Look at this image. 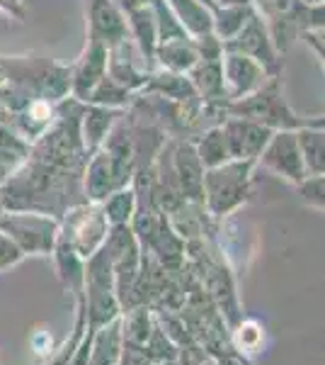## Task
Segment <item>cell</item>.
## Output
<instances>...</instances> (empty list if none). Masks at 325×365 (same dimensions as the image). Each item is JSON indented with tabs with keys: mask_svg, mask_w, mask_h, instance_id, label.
<instances>
[{
	"mask_svg": "<svg viewBox=\"0 0 325 365\" xmlns=\"http://www.w3.org/2000/svg\"><path fill=\"white\" fill-rule=\"evenodd\" d=\"M0 10L5 15H13L17 20L25 17V8H22V0H0Z\"/></svg>",
	"mask_w": 325,
	"mask_h": 365,
	"instance_id": "e0dca14e",
	"label": "cell"
},
{
	"mask_svg": "<svg viewBox=\"0 0 325 365\" xmlns=\"http://www.w3.org/2000/svg\"><path fill=\"white\" fill-rule=\"evenodd\" d=\"M260 156H262L265 166L272 168L275 173L284 175L287 180L301 182L309 175L304 166V158H301V151H299L297 132H292V129H282L279 134L270 137V141L265 144Z\"/></svg>",
	"mask_w": 325,
	"mask_h": 365,
	"instance_id": "3957f363",
	"label": "cell"
},
{
	"mask_svg": "<svg viewBox=\"0 0 325 365\" xmlns=\"http://www.w3.org/2000/svg\"><path fill=\"white\" fill-rule=\"evenodd\" d=\"M122 319H112L102 324L97 331L95 344L90 346L87 353V365H117L119 361V341H122Z\"/></svg>",
	"mask_w": 325,
	"mask_h": 365,
	"instance_id": "9c48e42d",
	"label": "cell"
},
{
	"mask_svg": "<svg viewBox=\"0 0 325 365\" xmlns=\"http://www.w3.org/2000/svg\"><path fill=\"white\" fill-rule=\"evenodd\" d=\"M136 207V195L134 190H117L114 195H110V200L105 202V220L114 227H124L134 215Z\"/></svg>",
	"mask_w": 325,
	"mask_h": 365,
	"instance_id": "5bb4252c",
	"label": "cell"
},
{
	"mask_svg": "<svg viewBox=\"0 0 325 365\" xmlns=\"http://www.w3.org/2000/svg\"><path fill=\"white\" fill-rule=\"evenodd\" d=\"M78 215H80L78 225L70 232V239H63V241L85 261V258H90L92 253L105 244V239H107V220H105L102 212L87 210V207L78 210Z\"/></svg>",
	"mask_w": 325,
	"mask_h": 365,
	"instance_id": "52a82bcc",
	"label": "cell"
},
{
	"mask_svg": "<svg viewBox=\"0 0 325 365\" xmlns=\"http://www.w3.org/2000/svg\"><path fill=\"white\" fill-rule=\"evenodd\" d=\"M105 71H107V46L100 44L97 39L90 42V49L82 56L80 68L75 71V76L70 78V88L80 100H87L90 93L95 91V86L105 78Z\"/></svg>",
	"mask_w": 325,
	"mask_h": 365,
	"instance_id": "ba28073f",
	"label": "cell"
},
{
	"mask_svg": "<svg viewBox=\"0 0 325 365\" xmlns=\"http://www.w3.org/2000/svg\"><path fill=\"white\" fill-rule=\"evenodd\" d=\"M299 187L304 202H309L316 210H323V175H306L299 182Z\"/></svg>",
	"mask_w": 325,
	"mask_h": 365,
	"instance_id": "9a60e30c",
	"label": "cell"
},
{
	"mask_svg": "<svg viewBox=\"0 0 325 365\" xmlns=\"http://www.w3.org/2000/svg\"><path fill=\"white\" fill-rule=\"evenodd\" d=\"M252 161H226L216 168H209L202 175V195L211 215L221 217L245 202L247 197V173Z\"/></svg>",
	"mask_w": 325,
	"mask_h": 365,
	"instance_id": "6da1fadb",
	"label": "cell"
},
{
	"mask_svg": "<svg viewBox=\"0 0 325 365\" xmlns=\"http://www.w3.org/2000/svg\"><path fill=\"white\" fill-rule=\"evenodd\" d=\"M197 156H199V163L206 168H216V166H221V163L230 161L228 144H226V137H223L221 127L209 129V132L204 134V139L199 141V146H197Z\"/></svg>",
	"mask_w": 325,
	"mask_h": 365,
	"instance_id": "7c38bea8",
	"label": "cell"
},
{
	"mask_svg": "<svg viewBox=\"0 0 325 365\" xmlns=\"http://www.w3.org/2000/svg\"><path fill=\"white\" fill-rule=\"evenodd\" d=\"M114 122V113L107 108H95L90 113H85V120H82V137H85V146L87 149H95V146L107 137V129Z\"/></svg>",
	"mask_w": 325,
	"mask_h": 365,
	"instance_id": "4fadbf2b",
	"label": "cell"
},
{
	"mask_svg": "<svg viewBox=\"0 0 325 365\" xmlns=\"http://www.w3.org/2000/svg\"><path fill=\"white\" fill-rule=\"evenodd\" d=\"M223 5H245L247 0H221Z\"/></svg>",
	"mask_w": 325,
	"mask_h": 365,
	"instance_id": "d6986e66",
	"label": "cell"
},
{
	"mask_svg": "<svg viewBox=\"0 0 325 365\" xmlns=\"http://www.w3.org/2000/svg\"><path fill=\"white\" fill-rule=\"evenodd\" d=\"M299 151L309 175H323V132L321 127H304L297 132Z\"/></svg>",
	"mask_w": 325,
	"mask_h": 365,
	"instance_id": "8fae6325",
	"label": "cell"
},
{
	"mask_svg": "<svg viewBox=\"0 0 325 365\" xmlns=\"http://www.w3.org/2000/svg\"><path fill=\"white\" fill-rule=\"evenodd\" d=\"M158 58L168 71L173 73H182V71H190L194 63L199 61L197 54V44H190L187 37L182 39H168V42H161V49H158Z\"/></svg>",
	"mask_w": 325,
	"mask_h": 365,
	"instance_id": "30bf717a",
	"label": "cell"
},
{
	"mask_svg": "<svg viewBox=\"0 0 325 365\" xmlns=\"http://www.w3.org/2000/svg\"><path fill=\"white\" fill-rule=\"evenodd\" d=\"M0 234L13 241L22 253H49L58 239V225L44 215L15 212L0 217Z\"/></svg>",
	"mask_w": 325,
	"mask_h": 365,
	"instance_id": "7a4b0ae2",
	"label": "cell"
},
{
	"mask_svg": "<svg viewBox=\"0 0 325 365\" xmlns=\"http://www.w3.org/2000/svg\"><path fill=\"white\" fill-rule=\"evenodd\" d=\"M20 258H22V251L17 249V246L8 237H3V234H0V268L13 266V263L20 261Z\"/></svg>",
	"mask_w": 325,
	"mask_h": 365,
	"instance_id": "2e32d148",
	"label": "cell"
},
{
	"mask_svg": "<svg viewBox=\"0 0 325 365\" xmlns=\"http://www.w3.org/2000/svg\"><path fill=\"white\" fill-rule=\"evenodd\" d=\"M221 78L223 93H228L233 100H240L267 83V71L243 54H228L221 61Z\"/></svg>",
	"mask_w": 325,
	"mask_h": 365,
	"instance_id": "277c9868",
	"label": "cell"
},
{
	"mask_svg": "<svg viewBox=\"0 0 325 365\" xmlns=\"http://www.w3.org/2000/svg\"><path fill=\"white\" fill-rule=\"evenodd\" d=\"M221 129L228 144V154L233 161H252V158H257L262 154L265 144H267L272 137L270 127L257 125V122H252V120H245V117L228 120V125Z\"/></svg>",
	"mask_w": 325,
	"mask_h": 365,
	"instance_id": "5b68a950",
	"label": "cell"
},
{
	"mask_svg": "<svg viewBox=\"0 0 325 365\" xmlns=\"http://www.w3.org/2000/svg\"><path fill=\"white\" fill-rule=\"evenodd\" d=\"M124 8L134 10V8H141V5H146V0H122Z\"/></svg>",
	"mask_w": 325,
	"mask_h": 365,
	"instance_id": "ac0fdd59",
	"label": "cell"
},
{
	"mask_svg": "<svg viewBox=\"0 0 325 365\" xmlns=\"http://www.w3.org/2000/svg\"><path fill=\"white\" fill-rule=\"evenodd\" d=\"M228 49L257 61L265 71H272V66L277 63V46L272 42L265 25H260L257 17H250V20L240 27V32L235 34V39L228 44Z\"/></svg>",
	"mask_w": 325,
	"mask_h": 365,
	"instance_id": "8992f818",
	"label": "cell"
}]
</instances>
